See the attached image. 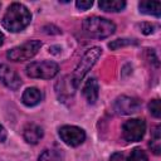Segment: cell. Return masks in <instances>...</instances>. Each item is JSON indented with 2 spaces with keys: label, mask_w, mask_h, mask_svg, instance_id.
Instances as JSON below:
<instances>
[{
  "label": "cell",
  "mask_w": 161,
  "mask_h": 161,
  "mask_svg": "<svg viewBox=\"0 0 161 161\" xmlns=\"http://www.w3.org/2000/svg\"><path fill=\"white\" fill-rule=\"evenodd\" d=\"M43 135H44L43 128L39 125H35V123H28L24 127V131H23L24 140L28 143H31V145L38 143L40 141V138L43 137Z\"/></svg>",
  "instance_id": "30bf717a"
},
{
  "label": "cell",
  "mask_w": 161,
  "mask_h": 161,
  "mask_svg": "<svg viewBox=\"0 0 161 161\" xmlns=\"http://www.w3.org/2000/svg\"><path fill=\"white\" fill-rule=\"evenodd\" d=\"M0 80L13 91L19 89L21 86V79L19 74L8 64H0Z\"/></svg>",
  "instance_id": "9c48e42d"
},
{
  "label": "cell",
  "mask_w": 161,
  "mask_h": 161,
  "mask_svg": "<svg viewBox=\"0 0 161 161\" xmlns=\"http://www.w3.org/2000/svg\"><path fill=\"white\" fill-rule=\"evenodd\" d=\"M59 137L65 145L75 147L86 140V132L77 126H63L59 128Z\"/></svg>",
  "instance_id": "52a82bcc"
},
{
  "label": "cell",
  "mask_w": 161,
  "mask_h": 161,
  "mask_svg": "<svg viewBox=\"0 0 161 161\" xmlns=\"http://www.w3.org/2000/svg\"><path fill=\"white\" fill-rule=\"evenodd\" d=\"M127 161H148V156L142 148L136 147L131 151Z\"/></svg>",
  "instance_id": "e0dca14e"
},
{
  "label": "cell",
  "mask_w": 161,
  "mask_h": 161,
  "mask_svg": "<svg viewBox=\"0 0 161 161\" xmlns=\"http://www.w3.org/2000/svg\"><path fill=\"white\" fill-rule=\"evenodd\" d=\"M160 130H161L160 125L153 127L152 133H151V141L148 143L151 151L155 155H160L161 153V131Z\"/></svg>",
  "instance_id": "9a60e30c"
},
{
  "label": "cell",
  "mask_w": 161,
  "mask_h": 161,
  "mask_svg": "<svg viewBox=\"0 0 161 161\" xmlns=\"http://www.w3.org/2000/svg\"><path fill=\"white\" fill-rule=\"evenodd\" d=\"M109 161H125V156H123V153H121V152H114V153L109 157Z\"/></svg>",
  "instance_id": "7402d4cb"
},
{
  "label": "cell",
  "mask_w": 161,
  "mask_h": 161,
  "mask_svg": "<svg viewBox=\"0 0 161 161\" xmlns=\"http://www.w3.org/2000/svg\"><path fill=\"white\" fill-rule=\"evenodd\" d=\"M145 132H146V123L141 118H131L126 121L122 126L123 138L128 142L141 141Z\"/></svg>",
  "instance_id": "8992f818"
},
{
  "label": "cell",
  "mask_w": 161,
  "mask_h": 161,
  "mask_svg": "<svg viewBox=\"0 0 161 161\" xmlns=\"http://www.w3.org/2000/svg\"><path fill=\"white\" fill-rule=\"evenodd\" d=\"M92 5H93V1H92V0H78V1L75 3V6H77L78 9H80V10H87V9H89Z\"/></svg>",
  "instance_id": "44dd1931"
},
{
  "label": "cell",
  "mask_w": 161,
  "mask_h": 161,
  "mask_svg": "<svg viewBox=\"0 0 161 161\" xmlns=\"http://www.w3.org/2000/svg\"><path fill=\"white\" fill-rule=\"evenodd\" d=\"M140 29H141V31L143 33V34H151V33H153L155 31V25L153 24H151V23H141L140 25Z\"/></svg>",
  "instance_id": "ffe728a7"
},
{
  "label": "cell",
  "mask_w": 161,
  "mask_h": 161,
  "mask_svg": "<svg viewBox=\"0 0 161 161\" xmlns=\"http://www.w3.org/2000/svg\"><path fill=\"white\" fill-rule=\"evenodd\" d=\"M148 109H150V113H151L153 117L160 118V117H161V104H160V99H158V98L152 99V101L148 103Z\"/></svg>",
  "instance_id": "ac0fdd59"
},
{
  "label": "cell",
  "mask_w": 161,
  "mask_h": 161,
  "mask_svg": "<svg viewBox=\"0 0 161 161\" xmlns=\"http://www.w3.org/2000/svg\"><path fill=\"white\" fill-rule=\"evenodd\" d=\"M30 20L31 14L28 8L20 3H13L4 14L1 24L6 30L11 33H18L25 29L29 25Z\"/></svg>",
  "instance_id": "6da1fadb"
},
{
  "label": "cell",
  "mask_w": 161,
  "mask_h": 161,
  "mask_svg": "<svg viewBox=\"0 0 161 161\" xmlns=\"http://www.w3.org/2000/svg\"><path fill=\"white\" fill-rule=\"evenodd\" d=\"M99 8L103 11H111V13H117L125 9L126 3L123 0H102L98 3Z\"/></svg>",
  "instance_id": "5bb4252c"
},
{
  "label": "cell",
  "mask_w": 161,
  "mask_h": 161,
  "mask_svg": "<svg viewBox=\"0 0 161 161\" xmlns=\"http://www.w3.org/2000/svg\"><path fill=\"white\" fill-rule=\"evenodd\" d=\"M59 67L57 63L50 60L43 62H33L26 65V74L30 78H39V79H50L57 75Z\"/></svg>",
  "instance_id": "277c9868"
},
{
  "label": "cell",
  "mask_w": 161,
  "mask_h": 161,
  "mask_svg": "<svg viewBox=\"0 0 161 161\" xmlns=\"http://www.w3.org/2000/svg\"><path fill=\"white\" fill-rule=\"evenodd\" d=\"M40 48H42L40 40H29L19 47L10 49L6 53V57H8V59H10L13 62H24V60L33 58Z\"/></svg>",
  "instance_id": "5b68a950"
},
{
  "label": "cell",
  "mask_w": 161,
  "mask_h": 161,
  "mask_svg": "<svg viewBox=\"0 0 161 161\" xmlns=\"http://www.w3.org/2000/svg\"><path fill=\"white\" fill-rule=\"evenodd\" d=\"M130 44H136V42L131 40V39H116V40L111 42V43L108 44V47L114 50V49H118V48H121V47L130 45Z\"/></svg>",
  "instance_id": "d6986e66"
},
{
  "label": "cell",
  "mask_w": 161,
  "mask_h": 161,
  "mask_svg": "<svg viewBox=\"0 0 161 161\" xmlns=\"http://www.w3.org/2000/svg\"><path fill=\"white\" fill-rule=\"evenodd\" d=\"M98 82L96 80V78H88L87 82L83 86V96L86 97L87 102L93 104L96 103V101L98 99Z\"/></svg>",
  "instance_id": "8fae6325"
},
{
  "label": "cell",
  "mask_w": 161,
  "mask_h": 161,
  "mask_svg": "<svg viewBox=\"0 0 161 161\" xmlns=\"http://www.w3.org/2000/svg\"><path fill=\"white\" fill-rule=\"evenodd\" d=\"M113 108L118 114H132V113H136L137 111H140L141 102L136 97L121 96L114 101Z\"/></svg>",
  "instance_id": "ba28073f"
},
{
  "label": "cell",
  "mask_w": 161,
  "mask_h": 161,
  "mask_svg": "<svg viewBox=\"0 0 161 161\" xmlns=\"http://www.w3.org/2000/svg\"><path fill=\"white\" fill-rule=\"evenodd\" d=\"M140 11L147 15L160 16L161 15V3L160 1H141L138 4Z\"/></svg>",
  "instance_id": "4fadbf2b"
},
{
  "label": "cell",
  "mask_w": 161,
  "mask_h": 161,
  "mask_svg": "<svg viewBox=\"0 0 161 161\" xmlns=\"http://www.w3.org/2000/svg\"><path fill=\"white\" fill-rule=\"evenodd\" d=\"M82 28L86 35H88L89 38H94V39L108 38L116 30V25L111 20L101 18V16H89L84 19Z\"/></svg>",
  "instance_id": "7a4b0ae2"
},
{
  "label": "cell",
  "mask_w": 161,
  "mask_h": 161,
  "mask_svg": "<svg viewBox=\"0 0 161 161\" xmlns=\"http://www.w3.org/2000/svg\"><path fill=\"white\" fill-rule=\"evenodd\" d=\"M0 6H1V3H0Z\"/></svg>",
  "instance_id": "d4e9b609"
},
{
  "label": "cell",
  "mask_w": 161,
  "mask_h": 161,
  "mask_svg": "<svg viewBox=\"0 0 161 161\" xmlns=\"http://www.w3.org/2000/svg\"><path fill=\"white\" fill-rule=\"evenodd\" d=\"M38 161H63V157L58 150H45L39 156Z\"/></svg>",
  "instance_id": "2e32d148"
},
{
  "label": "cell",
  "mask_w": 161,
  "mask_h": 161,
  "mask_svg": "<svg viewBox=\"0 0 161 161\" xmlns=\"http://www.w3.org/2000/svg\"><path fill=\"white\" fill-rule=\"evenodd\" d=\"M101 54H102V49L99 47H93L83 54L80 62L78 63V65L75 67V69L72 74L70 83L73 84L74 89L78 88V86L80 84V80H83V78L88 73V70H91V68L96 64V62L98 60Z\"/></svg>",
  "instance_id": "3957f363"
},
{
  "label": "cell",
  "mask_w": 161,
  "mask_h": 161,
  "mask_svg": "<svg viewBox=\"0 0 161 161\" xmlns=\"http://www.w3.org/2000/svg\"><path fill=\"white\" fill-rule=\"evenodd\" d=\"M42 97H43V94L36 87H30L24 91V93L21 96V101L25 106L33 107V106H36L42 101Z\"/></svg>",
  "instance_id": "7c38bea8"
},
{
  "label": "cell",
  "mask_w": 161,
  "mask_h": 161,
  "mask_svg": "<svg viewBox=\"0 0 161 161\" xmlns=\"http://www.w3.org/2000/svg\"><path fill=\"white\" fill-rule=\"evenodd\" d=\"M6 136H8L6 130L0 125V142H4V141L6 140Z\"/></svg>",
  "instance_id": "603a6c76"
},
{
  "label": "cell",
  "mask_w": 161,
  "mask_h": 161,
  "mask_svg": "<svg viewBox=\"0 0 161 161\" xmlns=\"http://www.w3.org/2000/svg\"><path fill=\"white\" fill-rule=\"evenodd\" d=\"M3 43H4V34L0 31V47L3 45Z\"/></svg>",
  "instance_id": "cb8c5ba5"
}]
</instances>
